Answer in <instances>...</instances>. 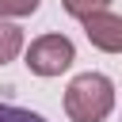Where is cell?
Wrapping results in <instances>:
<instances>
[{
    "label": "cell",
    "mask_w": 122,
    "mask_h": 122,
    "mask_svg": "<svg viewBox=\"0 0 122 122\" xmlns=\"http://www.w3.org/2000/svg\"><path fill=\"white\" fill-rule=\"evenodd\" d=\"M61 4H65V11H69V15L84 19V15H92V11H103L111 0H61Z\"/></svg>",
    "instance_id": "cell-6"
},
{
    "label": "cell",
    "mask_w": 122,
    "mask_h": 122,
    "mask_svg": "<svg viewBox=\"0 0 122 122\" xmlns=\"http://www.w3.org/2000/svg\"><path fill=\"white\" fill-rule=\"evenodd\" d=\"M80 23H84V34H88V42H92L95 50H103V53H122V15H111V11L103 8V11L84 15Z\"/></svg>",
    "instance_id": "cell-3"
},
{
    "label": "cell",
    "mask_w": 122,
    "mask_h": 122,
    "mask_svg": "<svg viewBox=\"0 0 122 122\" xmlns=\"http://www.w3.org/2000/svg\"><path fill=\"white\" fill-rule=\"evenodd\" d=\"M0 122H46V118L34 114V111H23V107H11V103H0Z\"/></svg>",
    "instance_id": "cell-7"
},
{
    "label": "cell",
    "mask_w": 122,
    "mask_h": 122,
    "mask_svg": "<svg viewBox=\"0 0 122 122\" xmlns=\"http://www.w3.org/2000/svg\"><path fill=\"white\" fill-rule=\"evenodd\" d=\"M42 0H0V19H23V15H34Z\"/></svg>",
    "instance_id": "cell-5"
},
{
    "label": "cell",
    "mask_w": 122,
    "mask_h": 122,
    "mask_svg": "<svg viewBox=\"0 0 122 122\" xmlns=\"http://www.w3.org/2000/svg\"><path fill=\"white\" fill-rule=\"evenodd\" d=\"M114 107V84L103 72H80L65 88V114L72 122H103Z\"/></svg>",
    "instance_id": "cell-1"
},
{
    "label": "cell",
    "mask_w": 122,
    "mask_h": 122,
    "mask_svg": "<svg viewBox=\"0 0 122 122\" xmlns=\"http://www.w3.org/2000/svg\"><path fill=\"white\" fill-rule=\"evenodd\" d=\"M19 50H23V30L15 23H8V19H0V65L15 61Z\"/></svg>",
    "instance_id": "cell-4"
},
{
    "label": "cell",
    "mask_w": 122,
    "mask_h": 122,
    "mask_svg": "<svg viewBox=\"0 0 122 122\" xmlns=\"http://www.w3.org/2000/svg\"><path fill=\"white\" fill-rule=\"evenodd\" d=\"M72 61H76V46L65 34H42L27 50V69L34 76H61Z\"/></svg>",
    "instance_id": "cell-2"
}]
</instances>
